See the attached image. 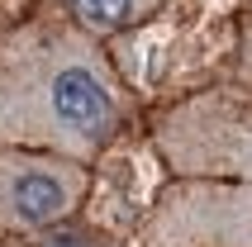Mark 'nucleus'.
I'll use <instances>...</instances> for the list:
<instances>
[{"instance_id": "1", "label": "nucleus", "mask_w": 252, "mask_h": 247, "mask_svg": "<svg viewBox=\"0 0 252 247\" xmlns=\"http://www.w3.org/2000/svg\"><path fill=\"white\" fill-rule=\"evenodd\" d=\"M138 91L105 38L57 0H33L0 38V148H43L95 166L138 128Z\"/></svg>"}, {"instance_id": "2", "label": "nucleus", "mask_w": 252, "mask_h": 247, "mask_svg": "<svg viewBox=\"0 0 252 247\" xmlns=\"http://www.w3.org/2000/svg\"><path fill=\"white\" fill-rule=\"evenodd\" d=\"M153 152L167 176L252 181V91L210 86L153 119Z\"/></svg>"}, {"instance_id": "3", "label": "nucleus", "mask_w": 252, "mask_h": 247, "mask_svg": "<svg viewBox=\"0 0 252 247\" xmlns=\"http://www.w3.org/2000/svg\"><path fill=\"white\" fill-rule=\"evenodd\" d=\"M138 247H252V181L167 176L138 219Z\"/></svg>"}, {"instance_id": "4", "label": "nucleus", "mask_w": 252, "mask_h": 247, "mask_svg": "<svg viewBox=\"0 0 252 247\" xmlns=\"http://www.w3.org/2000/svg\"><path fill=\"white\" fill-rule=\"evenodd\" d=\"M91 195V162L43 148H0V243L76 219Z\"/></svg>"}, {"instance_id": "5", "label": "nucleus", "mask_w": 252, "mask_h": 247, "mask_svg": "<svg viewBox=\"0 0 252 247\" xmlns=\"http://www.w3.org/2000/svg\"><path fill=\"white\" fill-rule=\"evenodd\" d=\"M62 10L86 29V33H95V38H119V33H133L143 29L148 19H157V10L167 5V0H57Z\"/></svg>"}, {"instance_id": "6", "label": "nucleus", "mask_w": 252, "mask_h": 247, "mask_svg": "<svg viewBox=\"0 0 252 247\" xmlns=\"http://www.w3.org/2000/svg\"><path fill=\"white\" fill-rule=\"evenodd\" d=\"M10 243L14 247H133L128 238L110 233L100 223H86L81 214L53 223V228H38V233H29V238H10Z\"/></svg>"}, {"instance_id": "7", "label": "nucleus", "mask_w": 252, "mask_h": 247, "mask_svg": "<svg viewBox=\"0 0 252 247\" xmlns=\"http://www.w3.org/2000/svg\"><path fill=\"white\" fill-rule=\"evenodd\" d=\"M238 86H248L252 91V5L243 10V29H238Z\"/></svg>"}, {"instance_id": "8", "label": "nucleus", "mask_w": 252, "mask_h": 247, "mask_svg": "<svg viewBox=\"0 0 252 247\" xmlns=\"http://www.w3.org/2000/svg\"><path fill=\"white\" fill-rule=\"evenodd\" d=\"M29 5H33V0H0V38L10 33V24H14V19H19V14L29 10Z\"/></svg>"}]
</instances>
